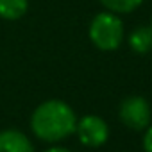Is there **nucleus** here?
<instances>
[{
	"instance_id": "3",
	"label": "nucleus",
	"mask_w": 152,
	"mask_h": 152,
	"mask_svg": "<svg viewBox=\"0 0 152 152\" xmlns=\"http://www.w3.org/2000/svg\"><path fill=\"white\" fill-rule=\"evenodd\" d=\"M118 120L129 131H145L152 124V107L141 95H129L118 104Z\"/></svg>"
},
{
	"instance_id": "5",
	"label": "nucleus",
	"mask_w": 152,
	"mask_h": 152,
	"mask_svg": "<svg viewBox=\"0 0 152 152\" xmlns=\"http://www.w3.org/2000/svg\"><path fill=\"white\" fill-rule=\"evenodd\" d=\"M0 152H34V145L23 131L7 127L0 131Z\"/></svg>"
},
{
	"instance_id": "6",
	"label": "nucleus",
	"mask_w": 152,
	"mask_h": 152,
	"mask_svg": "<svg viewBox=\"0 0 152 152\" xmlns=\"http://www.w3.org/2000/svg\"><path fill=\"white\" fill-rule=\"evenodd\" d=\"M127 43L132 52L136 54H148L152 50V27L150 25H138L127 38Z\"/></svg>"
},
{
	"instance_id": "2",
	"label": "nucleus",
	"mask_w": 152,
	"mask_h": 152,
	"mask_svg": "<svg viewBox=\"0 0 152 152\" xmlns=\"http://www.w3.org/2000/svg\"><path fill=\"white\" fill-rule=\"evenodd\" d=\"M88 36L95 48L102 52H115L124 43L125 27L118 15L109 11H100L91 18L88 27Z\"/></svg>"
},
{
	"instance_id": "4",
	"label": "nucleus",
	"mask_w": 152,
	"mask_h": 152,
	"mask_svg": "<svg viewBox=\"0 0 152 152\" xmlns=\"http://www.w3.org/2000/svg\"><path fill=\"white\" fill-rule=\"evenodd\" d=\"M75 136L81 145L88 148H100L109 140V125L99 115H84L77 118Z\"/></svg>"
},
{
	"instance_id": "7",
	"label": "nucleus",
	"mask_w": 152,
	"mask_h": 152,
	"mask_svg": "<svg viewBox=\"0 0 152 152\" xmlns=\"http://www.w3.org/2000/svg\"><path fill=\"white\" fill-rule=\"evenodd\" d=\"M29 11V0H0V18L16 22Z\"/></svg>"
},
{
	"instance_id": "1",
	"label": "nucleus",
	"mask_w": 152,
	"mask_h": 152,
	"mask_svg": "<svg viewBox=\"0 0 152 152\" xmlns=\"http://www.w3.org/2000/svg\"><path fill=\"white\" fill-rule=\"evenodd\" d=\"M31 132L45 143H59L75 134L77 115L73 107L61 99H48L38 104L29 120Z\"/></svg>"
},
{
	"instance_id": "8",
	"label": "nucleus",
	"mask_w": 152,
	"mask_h": 152,
	"mask_svg": "<svg viewBox=\"0 0 152 152\" xmlns=\"http://www.w3.org/2000/svg\"><path fill=\"white\" fill-rule=\"evenodd\" d=\"M145 0H99V4L115 15H129L132 11H136Z\"/></svg>"
},
{
	"instance_id": "10",
	"label": "nucleus",
	"mask_w": 152,
	"mask_h": 152,
	"mask_svg": "<svg viewBox=\"0 0 152 152\" xmlns=\"http://www.w3.org/2000/svg\"><path fill=\"white\" fill-rule=\"evenodd\" d=\"M43 152H73V150H70V148H66V147H61V145H52V147L45 148Z\"/></svg>"
},
{
	"instance_id": "11",
	"label": "nucleus",
	"mask_w": 152,
	"mask_h": 152,
	"mask_svg": "<svg viewBox=\"0 0 152 152\" xmlns=\"http://www.w3.org/2000/svg\"><path fill=\"white\" fill-rule=\"evenodd\" d=\"M150 27H152V16H150Z\"/></svg>"
},
{
	"instance_id": "9",
	"label": "nucleus",
	"mask_w": 152,
	"mask_h": 152,
	"mask_svg": "<svg viewBox=\"0 0 152 152\" xmlns=\"http://www.w3.org/2000/svg\"><path fill=\"white\" fill-rule=\"evenodd\" d=\"M141 147H143V152H152V124L143 131Z\"/></svg>"
}]
</instances>
